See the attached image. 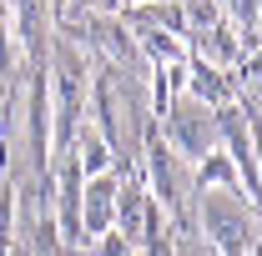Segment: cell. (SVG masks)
Returning a JSON list of instances; mask_svg holds the SVG:
<instances>
[{"mask_svg": "<svg viewBox=\"0 0 262 256\" xmlns=\"http://www.w3.org/2000/svg\"><path fill=\"white\" fill-rule=\"evenodd\" d=\"M111 221V181L106 176H91V196H86V231L101 236Z\"/></svg>", "mask_w": 262, "mask_h": 256, "instance_id": "6da1fadb", "label": "cell"}, {"mask_svg": "<svg viewBox=\"0 0 262 256\" xmlns=\"http://www.w3.org/2000/svg\"><path fill=\"white\" fill-rule=\"evenodd\" d=\"M106 166H111V156H106L101 131H81V171H86V176H101Z\"/></svg>", "mask_w": 262, "mask_h": 256, "instance_id": "7a4b0ae2", "label": "cell"}, {"mask_svg": "<svg viewBox=\"0 0 262 256\" xmlns=\"http://www.w3.org/2000/svg\"><path fill=\"white\" fill-rule=\"evenodd\" d=\"M101 256H131L126 236H121V231H101Z\"/></svg>", "mask_w": 262, "mask_h": 256, "instance_id": "3957f363", "label": "cell"}, {"mask_svg": "<svg viewBox=\"0 0 262 256\" xmlns=\"http://www.w3.org/2000/svg\"><path fill=\"white\" fill-rule=\"evenodd\" d=\"M5 241H10V196L0 201V251H5Z\"/></svg>", "mask_w": 262, "mask_h": 256, "instance_id": "277c9868", "label": "cell"}]
</instances>
